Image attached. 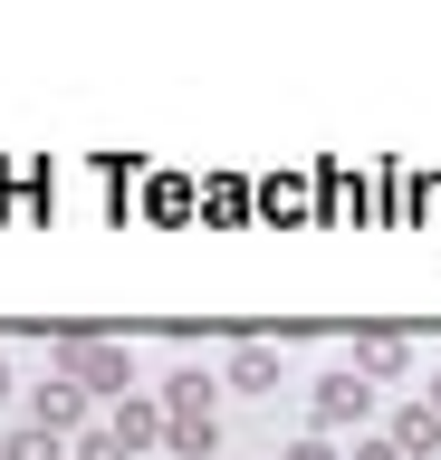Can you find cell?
I'll return each instance as SVG.
<instances>
[{
    "label": "cell",
    "instance_id": "cell-1",
    "mask_svg": "<svg viewBox=\"0 0 441 460\" xmlns=\"http://www.w3.org/2000/svg\"><path fill=\"white\" fill-rule=\"evenodd\" d=\"M163 431H221V374H202V365H182V374H163Z\"/></svg>",
    "mask_w": 441,
    "mask_h": 460
},
{
    "label": "cell",
    "instance_id": "cell-2",
    "mask_svg": "<svg viewBox=\"0 0 441 460\" xmlns=\"http://www.w3.org/2000/svg\"><path fill=\"white\" fill-rule=\"evenodd\" d=\"M365 412H375V384H365V374H326V384H317V394H307V422H317V431H346V422H365Z\"/></svg>",
    "mask_w": 441,
    "mask_h": 460
},
{
    "label": "cell",
    "instance_id": "cell-3",
    "mask_svg": "<svg viewBox=\"0 0 441 460\" xmlns=\"http://www.w3.org/2000/svg\"><path fill=\"white\" fill-rule=\"evenodd\" d=\"M355 374H365V384L412 374V336H403V326H355Z\"/></svg>",
    "mask_w": 441,
    "mask_h": 460
},
{
    "label": "cell",
    "instance_id": "cell-4",
    "mask_svg": "<svg viewBox=\"0 0 441 460\" xmlns=\"http://www.w3.org/2000/svg\"><path fill=\"white\" fill-rule=\"evenodd\" d=\"M30 422L67 441V431H87V394H77L67 374H49V384H30Z\"/></svg>",
    "mask_w": 441,
    "mask_h": 460
},
{
    "label": "cell",
    "instance_id": "cell-5",
    "mask_svg": "<svg viewBox=\"0 0 441 460\" xmlns=\"http://www.w3.org/2000/svg\"><path fill=\"white\" fill-rule=\"evenodd\" d=\"M221 384H231V394H278V345L240 336V345H231V365H221Z\"/></svg>",
    "mask_w": 441,
    "mask_h": 460
},
{
    "label": "cell",
    "instance_id": "cell-6",
    "mask_svg": "<svg viewBox=\"0 0 441 460\" xmlns=\"http://www.w3.org/2000/svg\"><path fill=\"white\" fill-rule=\"evenodd\" d=\"M106 431H116V451H125V460H135V451H154V441H163V402H154V394H125Z\"/></svg>",
    "mask_w": 441,
    "mask_h": 460
},
{
    "label": "cell",
    "instance_id": "cell-7",
    "mask_svg": "<svg viewBox=\"0 0 441 460\" xmlns=\"http://www.w3.org/2000/svg\"><path fill=\"white\" fill-rule=\"evenodd\" d=\"M384 441H393V451H403V460H432V451H441V412H432V402H403V412H393V431H384Z\"/></svg>",
    "mask_w": 441,
    "mask_h": 460
},
{
    "label": "cell",
    "instance_id": "cell-8",
    "mask_svg": "<svg viewBox=\"0 0 441 460\" xmlns=\"http://www.w3.org/2000/svg\"><path fill=\"white\" fill-rule=\"evenodd\" d=\"M0 460H67V441H58V431H39V422H20L10 441H0Z\"/></svg>",
    "mask_w": 441,
    "mask_h": 460
},
{
    "label": "cell",
    "instance_id": "cell-9",
    "mask_svg": "<svg viewBox=\"0 0 441 460\" xmlns=\"http://www.w3.org/2000/svg\"><path fill=\"white\" fill-rule=\"evenodd\" d=\"M278 460H346V451H336L326 431H307V441H288V451H278Z\"/></svg>",
    "mask_w": 441,
    "mask_h": 460
},
{
    "label": "cell",
    "instance_id": "cell-10",
    "mask_svg": "<svg viewBox=\"0 0 441 460\" xmlns=\"http://www.w3.org/2000/svg\"><path fill=\"white\" fill-rule=\"evenodd\" d=\"M355 460H403V451H393V441H355Z\"/></svg>",
    "mask_w": 441,
    "mask_h": 460
},
{
    "label": "cell",
    "instance_id": "cell-11",
    "mask_svg": "<svg viewBox=\"0 0 441 460\" xmlns=\"http://www.w3.org/2000/svg\"><path fill=\"white\" fill-rule=\"evenodd\" d=\"M422 402H432V412H441V374H432V394H422Z\"/></svg>",
    "mask_w": 441,
    "mask_h": 460
},
{
    "label": "cell",
    "instance_id": "cell-12",
    "mask_svg": "<svg viewBox=\"0 0 441 460\" xmlns=\"http://www.w3.org/2000/svg\"><path fill=\"white\" fill-rule=\"evenodd\" d=\"M0 402H10V365H0Z\"/></svg>",
    "mask_w": 441,
    "mask_h": 460
}]
</instances>
